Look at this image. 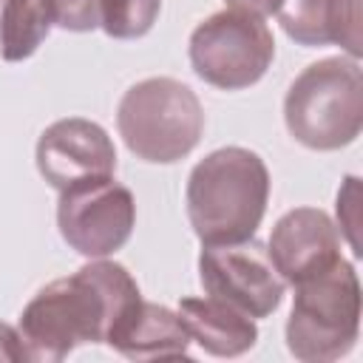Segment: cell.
<instances>
[{"instance_id":"15","label":"cell","mask_w":363,"mask_h":363,"mask_svg":"<svg viewBox=\"0 0 363 363\" xmlns=\"http://www.w3.org/2000/svg\"><path fill=\"white\" fill-rule=\"evenodd\" d=\"M162 0H99V28L113 40H139L159 20Z\"/></svg>"},{"instance_id":"12","label":"cell","mask_w":363,"mask_h":363,"mask_svg":"<svg viewBox=\"0 0 363 363\" xmlns=\"http://www.w3.org/2000/svg\"><path fill=\"white\" fill-rule=\"evenodd\" d=\"M179 315L190 332V340H196L213 357H238L250 352L258 340L255 318L213 295L182 298Z\"/></svg>"},{"instance_id":"1","label":"cell","mask_w":363,"mask_h":363,"mask_svg":"<svg viewBox=\"0 0 363 363\" xmlns=\"http://www.w3.org/2000/svg\"><path fill=\"white\" fill-rule=\"evenodd\" d=\"M133 275L108 258H91L68 278L45 284L20 312L17 332L28 363H60L82 343H111L142 306Z\"/></svg>"},{"instance_id":"11","label":"cell","mask_w":363,"mask_h":363,"mask_svg":"<svg viewBox=\"0 0 363 363\" xmlns=\"http://www.w3.org/2000/svg\"><path fill=\"white\" fill-rule=\"evenodd\" d=\"M278 20L298 45H340L352 60L363 54L360 0H284Z\"/></svg>"},{"instance_id":"17","label":"cell","mask_w":363,"mask_h":363,"mask_svg":"<svg viewBox=\"0 0 363 363\" xmlns=\"http://www.w3.org/2000/svg\"><path fill=\"white\" fill-rule=\"evenodd\" d=\"M337 221L340 230L346 233V241L354 255H360V241H357V179L346 176L343 187L337 193Z\"/></svg>"},{"instance_id":"6","label":"cell","mask_w":363,"mask_h":363,"mask_svg":"<svg viewBox=\"0 0 363 363\" xmlns=\"http://www.w3.org/2000/svg\"><path fill=\"white\" fill-rule=\"evenodd\" d=\"M187 51L199 79L221 91H244L272 65L275 37L264 17L224 9L193 28Z\"/></svg>"},{"instance_id":"8","label":"cell","mask_w":363,"mask_h":363,"mask_svg":"<svg viewBox=\"0 0 363 363\" xmlns=\"http://www.w3.org/2000/svg\"><path fill=\"white\" fill-rule=\"evenodd\" d=\"M199 281L207 295L250 318H269L281 306L286 289L267 244L255 241V235L235 244H201Z\"/></svg>"},{"instance_id":"5","label":"cell","mask_w":363,"mask_h":363,"mask_svg":"<svg viewBox=\"0 0 363 363\" xmlns=\"http://www.w3.org/2000/svg\"><path fill=\"white\" fill-rule=\"evenodd\" d=\"M360 335V281L340 258L323 272L295 284L286 320V349L303 363H329L349 354Z\"/></svg>"},{"instance_id":"16","label":"cell","mask_w":363,"mask_h":363,"mask_svg":"<svg viewBox=\"0 0 363 363\" xmlns=\"http://www.w3.org/2000/svg\"><path fill=\"white\" fill-rule=\"evenodd\" d=\"M54 26L77 34L99 28V0H54Z\"/></svg>"},{"instance_id":"13","label":"cell","mask_w":363,"mask_h":363,"mask_svg":"<svg viewBox=\"0 0 363 363\" xmlns=\"http://www.w3.org/2000/svg\"><path fill=\"white\" fill-rule=\"evenodd\" d=\"M119 354L130 360H162V357H184L190 346V332L179 312L162 303L142 301L133 318L116 332L108 343Z\"/></svg>"},{"instance_id":"2","label":"cell","mask_w":363,"mask_h":363,"mask_svg":"<svg viewBox=\"0 0 363 363\" xmlns=\"http://www.w3.org/2000/svg\"><path fill=\"white\" fill-rule=\"evenodd\" d=\"M269 201L264 159L241 145L207 153L187 176L184 204L201 244H235L258 233Z\"/></svg>"},{"instance_id":"14","label":"cell","mask_w":363,"mask_h":363,"mask_svg":"<svg viewBox=\"0 0 363 363\" xmlns=\"http://www.w3.org/2000/svg\"><path fill=\"white\" fill-rule=\"evenodd\" d=\"M54 26V0H6L0 11V57L28 60Z\"/></svg>"},{"instance_id":"18","label":"cell","mask_w":363,"mask_h":363,"mask_svg":"<svg viewBox=\"0 0 363 363\" xmlns=\"http://www.w3.org/2000/svg\"><path fill=\"white\" fill-rule=\"evenodd\" d=\"M0 363H28L20 343V332L0 320Z\"/></svg>"},{"instance_id":"9","label":"cell","mask_w":363,"mask_h":363,"mask_svg":"<svg viewBox=\"0 0 363 363\" xmlns=\"http://www.w3.org/2000/svg\"><path fill=\"white\" fill-rule=\"evenodd\" d=\"M37 170L60 193L77 182L113 176L116 147L108 130L91 119L68 116L51 122L37 139Z\"/></svg>"},{"instance_id":"10","label":"cell","mask_w":363,"mask_h":363,"mask_svg":"<svg viewBox=\"0 0 363 363\" xmlns=\"http://www.w3.org/2000/svg\"><path fill=\"white\" fill-rule=\"evenodd\" d=\"M267 252L286 284H301L340 261V230L318 207L284 213L269 235Z\"/></svg>"},{"instance_id":"19","label":"cell","mask_w":363,"mask_h":363,"mask_svg":"<svg viewBox=\"0 0 363 363\" xmlns=\"http://www.w3.org/2000/svg\"><path fill=\"white\" fill-rule=\"evenodd\" d=\"M224 3L235 11H247V14H255V17L278 14V9L284 6V0H224Z\"/></svg>"},{"instance_id":"3","label":"cell","mask_w":363,"mask_h":363,"mask_svg":"<svg viewBox=\"0 0 363 363\" xmlns=\"http://www.w3.org/2000/svg\"><path fill=\"white\" fill-rule=\"evenodd\" d=\"M284 125L309 150H340L363 128V71L352 57L306 65L284 96Z\"/></svg>"},{"instance_id":"7","label":"cell","mask_w":363,"mask_h":363,"mask_svg":"<svg viewBox=\"0 0 363 363\" xmlns=\"http://www.w3.org/2000/svg\"><path fill=\"white\" fill-rule=\"evenodd\" d=\"M57 227L74 252L108 258L128 244L136 227V199L113 176L77 182L60 190Z\"/></svg>"},{"instance_id":"4","label":"cell","mask_w":363,"mask_h":363,"mask_svg":"<svg viewBox=\"0 0 363 363\" xmlns=\"http://www.w3.org/2000/svg\"><path fill=\"white\" fill-rule=\"evenodd\" d=\"M125 147L150 164H173L196 150L204 133V108L190 85L173 77H147L130 85L116 108Z\"/></svg>"}]
</instances>
